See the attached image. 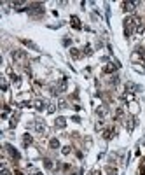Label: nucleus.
I'll list each match as a JSON object with an SVG mask.
<instances>
[{"label": "nucleus", "instance_id": "nucleus-1", "mask_svg": "<svg viewBox=\"0 0 145 175\" xmlns=\"http://www.w3.org/2000/svg\"><path fill=\"white\" fill-rule=\"evenodd\" d=\"M135 5H138V4H136V2H124V4H122L124 11H129V12L135 11Z\"/></svg>", "mask_w": 145, "mask_h": 175}, {"label": "nucleus", "instance_id": "nucleus-2", "mask_svg": "<svg viewBox=\"0 0 145 175\" xmlns=\"http://www.w3.org/2000/svg\"><path fill=\"white\" fill-rule=\"evenodd\" d=\"M25 58V53L23 51H16V53H12V60H23Z\"/></svg>", "mask_w": 145, "mask_h": 175}, {"label": "nucleus", "instance_id": "nucleus-3", "mask_svg": "<svg viewBox=\"0 0 145 175\" xmlns=\"http://www.w3.org/2000/svg\"><path fill=\"white\" fill-rule=\"evenodd\" d=\"M21 42H23L25 46H28V47H32V49H35V51H38V47H37V44H33L32 40H25V39H23Z\"/></svg>", "mask_w": 145, "mask_h": 175}, {"label": "nucleus", "instance_id": "nucleus-4", "mask_svg": "<svg viewBox=\"0 0 145 175\" xmlns=\"http://www.w3.org/2000/svg\"><path fill=\"white\" fill-rule=\"evenodd\" d=\"M65 124H67L65 117H58V119H56V126H58V128H65Z\"/></svg>", "mask_w": 145, "mask_h": 175}, {"label": "nucleus", "instance_id": "nucleus-5", "mask_svg": "<svg viewBox=\"0 0 145 175\" xmlns=\"http://www.w3.org/2000/svg\"><path fill=\"white\" fill-rule=\"evenodd\" d=\"M7 149H9V152H11V156H12V158H16V159H19V152H18L16 149H12L11 145H7Z\"/></svg>", "mask_w": 145, "mask_h": 175}, {"label": "nucleus", "instance_id": "nucleus-6", "mask_svg": "<svg viewBox=\"0 0 145 175\" xmlns=\"http://www.w3.org/2000/svg\"><path fill=\"white\" fill-rule=\"evenodd\" d=\"M33 107H35L37 110H44V102H42V100H35V102H33Z\"/></svg>", "mask_w": 145, "mask_h": 175}, {"label": "nucleus", "instance_id": "nucleus-7", "mask_svg": "<svg viewBox=\"0 0 145 175\" xmlns=\"http://www.w3.org/2000/svg\"><path fill=\"white\" fill-rule=\"evenodd\" d=\"M72 26L77 28V30L80 28V23H79V18H77V16H72Z\"/></svg>", "mask_w": 145, "mask_h": 175}, {"label": "nucleus", "instance_id": "nucleus-8", "mask_svg": "<svg viewBox=\"0 0 145 175\" xmlns=\"http://www.w3.org/2000/svg\"><path fill=\"white\" fill-rule=\"evenodd\" d=\"M49 145H51V149H58V147H60V142H58L56 138H53L51 142H49Z\"/></svg>", "mask_w": 145, "mask_h": 175}, {"label": "nucleus", "instance_id": "nucleus-9", "mask_svg": "<svg viewBox=\"0 0 145 175\" xmlns=\"http://www.w3.org/2000/svg\"><path fill=\"white\" fill-rule=\"evenodd\" d=\"M96 114H98V116H102V117H103V116H105V114H107V107H100V109H98V110H96Z\"/></svg>", "mask_w": 145, "mask_h": 175}, {"label": "nucleus", "instance_id": "nucleus-10", "mask_svg": "<svg viewBox=\"0 0 145 175\" xmlns=\"http://www.w3.org/2000/svg\"><path fill=\"white\" fill-rule=\"evenodd\" d=\"M35 130H37V131H44V123L37 121V123H35Z\"/></svg>", "mask_w": 145, "mask_h": 175}, {"label": "nucleus", "instance_id": "nucleus-11", "mask_svg": "<svg viewBox=\"0 0 145 175\" xmlns=\"http://www.w3.org/2000/svg\"><path fill=\"white\" fill-rule=\"evenodd\" d=\"M23 142H25V145H30V144H32V137H30V135L26 133V135L23 137Z\"/></svg>", "mask_w": 145, "mask_h": 175}, {"label": "nucleus", "instance_id": "nucleus-12", "mask_svg": "<svg viewBox=\"0 0 145 175\" xmlns=\"http://www.w3.org/2000/svg\"><path fill=\"white\" fill-rule=\"evenodd\" d=\"M11 77H12V84H14V86H19V84H21V81H19L18 75H11Z\"/></svg>", "mask_w": 145, "mask_h": 175}, {"label": "nucleus", "instance_id": "nucleus-13", "mask_svg": "<svg viewBox=\"0 0 145 175\" xmlns=\"http://www.w3.org/2000/svg\"><path fill=\"white\" fill-rule=\"evenodd\" d=\"M112 137H114V130H105V138H112Z\"/></svg>", "mask_w": 145, "mask_h": 175}, {"label": "nucleus", "instance_id": "nucleus-14", "mask_svg": "<svg viewBox=\"0 0 145 175\" xmlns=\"http://www.w3.org/2000/svg\"><path fill=\"white\" fill-rule=\"evenodd\" d=\"M115 67H117V65H107V67H105V72L110 74V72H114V70H115Z\"/></svg>", "mask_w": 145, "mask_h": 175}, {"label": "nucleus", "instance_id": "nucleus-15", "mask_svg": "<svg viewBox=\"0 0 145 175\" xmlns=\"http://www.w3.org/2000/svg\"><path fill=\"white\" fill-rule=\"evenodd\" d=\"M2 89L7 91V81H5V79H2Z\"/></svg>", "mask_w": 145, "mask_h": 175}, {"label": "nucleus", "instance_id": "nucleus-16", "mask_svg": "<svg viewBox=\"0 0 145 175\" xmlns=\"http://www.w3.org/2000/svg\"><path fill=\"white\" fill-rule=\"evenodd\" d=\"M2 175H11V172H9L5 166H4V168H2Z\"/></svg>", "mask_w": 145, "mask_h": 175}, {"label": "nucleus", "instance_id": "nucleus-17", "mask_svg": "<svg viewBox=\"0 0 145 175\" xmlns=\"http://www.w3.org/2000/svg\"><path fill=\"white\" fill-rule=\"evenodd\" d=\"M16 175H23V173H19V172H18V173H16Z\"/></svg>", "mask_w": 145, "mask_h": 175}]
</instances>
